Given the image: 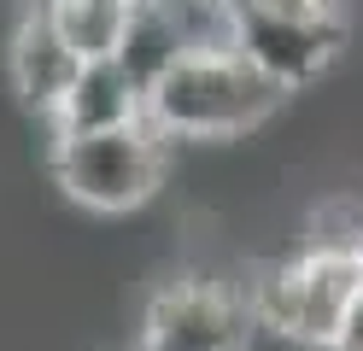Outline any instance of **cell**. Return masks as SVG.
Here are the masks:
<instances>
[{"label":"cell","mask_w":363,"mask_h":351,"mask_svg":"<svg viewBox=\"0 0 363 351\" xmlns=\"http://www.w3.org/2000/svg\"><path fill=\"white\" fill-rule=\"evenodd\" d=\"M287 106V88L269 82L235 47L223 53H188L147 88V123L176 140H240L264 129Z\"/></svg>","instance_id":"cell-1"},{"label":"cell","mask_w":363,"mask_h":351,"mask_svg":"<svg viewBox=\"0 0 363 351\" xmlns=\"http://www.w3.org/2000/svg\"><path fill=\"white\" fill-rule=\"evenodd\" d=\"M357 299H363V228H346V234H311L299 252L276 257L252 287V311L258 328H269L293 351H328Z\"/></svg>","instance_id":"cell-2"},{"label":"cell","mask_w":363,"mask_h":351,"mask_svg":"<svg viewBox=\"0 0 363 351\" xmlns=\"http://www.w3.org/2000/svg\"><path fill=\"white\" fill-rule=\"evenodd\" d=\"M170 170V140L152 123L106 129V135H53L48 176L71 205L94 217H123L141 211Z\"/></svg>","instance_id":"cell-3"},{"label":"cell","mask_w":363,"mask_h":351,"mask_svg":"<svg viewBox=\"0 0 363 351\" xmlns=\"http://www.w3.org/2000/svg\"><path fill=\"white\" fill-rule=\"evenodd\" d=\"M252 293L217 275H176L147 299L135 351H252Z\"/></svg>","instance_id":"cell-4"},{"label":"cell","mask_w":363,"mask_h":351,"mask_svg":"<svg viewBox=\"0 0 363 351\" xmlns=\"http://www.w3.org/2000/svg\"><path fill=\"white\" fill-rule=\"evenodd\" d=\"M340 47H346V18L299 23V18H269V12H252V6H240V18H235V53L252 59L287 94L323 77L340 59Z\"/></svg>","instance_id":"cell-5"},{"label":"cell","mask_w":363,"mask_h":351,"mask_svg":"<svg viewBox=\"0 0 363 351\" xmlns=\"http://www.w3.org/2000/svg\"><path fill=\"white\" fill-rule=\"evenodd\" d=\"M82 53L71 41H65V30L53 23V12L41 6H24V18L12 23V41H6V77H12V94L24 100L35 117H59L65 94H71V82L82 77Z\"/></svg>","instance_id":"cell-6"},{"label":"cell","mask_w":363,"mask_h":351,"mask_svg":"<svg viewBox=\"0 0 363 351\" xmlns=\"http://www.w3.org/2000/svg\"><path fill=\"white\" fill-rule=\"evenodd\" d=\"M147 123V88L123 70V59H88L53 117V135H106Z\"/></svg>","instance_id":"cell-7"},{"label":"cell","mask_w":363,"mask_h":351,"mask_svg":"<svg viewBox=\"0 0 363 351\" xmlns=\"http://www.w3.org/2000/svg\"><path fill=\"white\" fill-rule=\"evenodd\" d=\"M82 59H118L135 0H41Z\"/></svg>","instance_id":"cell-8"},{"label":"cell","mask_w":363,"mask_h":351,"mask_svg":"<svg viewBox=\"0 0 363 351\" xmlns=\"http://www.w3.org/2000/svg\"><path fill=\"white\" fill-rule=\"evenodd\" d=\"M252 12H269V18H299V23H323V18H340L334 0H240Z\"/></svg>","instance_id":"cell-9"},{"label":"cell","mask_w":363,"mask_h":351,"mask_svg":"<svg viewBox=\"0 0 363 351\" xmlns=\"http://www.w3.org/2000/svg\"><path fill=\"white\" fill-rule=\"evenodd\" d=\"M328 351H363V299L346 311V322H340V334H334Z\"/></svg>","instance_id":"cell-10"},{"label":"cell","mask_w":363,"mask_h":351,"mask_svg":"<svg viewBox=\"0 0 363 351\" xmlns=\"http://www.w3.org/2000/svg\"><path fill=\"white\" fill-rule=\"evenodd\" d=\"M235 6H240V0H235Z\"/></svg>","instance_id":"cell-11"}]
</instances>
